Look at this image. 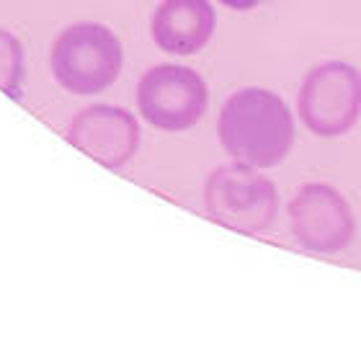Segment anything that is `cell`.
I'll list each match as a JSON object with an SVG mask.
<instances>
[{
	"label": "cell",
	"mask_w": 361,
	"mask_h": 361,
	"mask_svg": "<svg viewBox=\"0 0 361 361\" xmlns=\"http://www.w3.org/2000/svg\"><path fill=\"white\" fill-rule=\"evenodd\" d=\"M219 140L235 160L274 168L289 155L297 137L284 98L266 88H243L219 111Z\"/></svg>",
	"instance_id": "cell-1"
},
{
	"label": "cell",
	"mask_w": 361,
	"mask_h": 361,
	"mask_svg": "<svg viewBox=\"0 0 361 361\" xmlns=\"http://www.w3.org/2000/svg\"><path fill=\"white\" fill-rule=\"evenodd\" d=\"M204 207L219 225L245 235L269 230L276 219L279 194L274 180L248 163H225L214 168L204 186Z\"/></svg>",
	"instance_id": "cell-2"
},
{
	"label": "cell",
	"mask_w": 361,
	"mask_h": 361,
	"mask_svg": "<svg viewBox=\"0 0 361 361\" xmlns=\"http://www.w3.org/2000/svg\"><path fill=\"white\" fill-rule=\"evenodd\" d=\"M121 42L101 23H75L52 47V75L75 96H96L119 78Z\"/></svg>",
	"instance_id": "cell-3"
},
{
	"label": "cell",
	"mask_w": 361,
	"mask_h": 361,
	"mask_svg": "<svg viewBox=\"0 0 361 361\" xmlns=\"http://www.w3.org/2000/svg\"><path fill=\"white\" fill-rule=\"evenodd\" d=\"M300 119L317 137H338L361 119V73L346 62H323L300 88Z\"/></svg>",
	"instance_id": "cell-4"
},
{
	"label": "cell",
	"mask_w": 361,
	"mask_h": 361,
	"mask_svg": "<svg viewBox=\"0 0 361 361\" xmlns=\"http://www.w3.org/2000/svg\"><path fill=\"white\" fill-rule=\"evenodd\" d=\"M209 104L204 78L183 65H158L137 85V106L142 119L163 132H183L202 121Z\"/></svg>",
	"instance_id": "cell-5"
},
{
	"label": "cell",
	"mask_w": 361,
	"mask_h": 361,
	"mask_svg": "<svg viewBox=\"0 0 361 361\" xmlns=\"http://www.w3.org/2000/svg\"><path fill=\"white\" fill-rule=\"evenodd\" d=\"M289 225L305 250L338 253L354 240L356 222L341 191L328 183L312 180L294 194L289 202Z\"/></svg>",
	"instance_id": "cell-6"
},
{
	"label": "cell",
	"mask_w": 361,
	"mask_h": 361,
	"mask_svg": "<svg viewBox=\"0 0 361 361\" xmlns=\"http://www.w3.org/2000/svg\"><path fill=\"white\" fill-rule=\"evenodd\" d=\"M68 140L101 166L121 168L140 147V124L119 106H88L73 119Z\"/></svg>",
	"instance_id": "cell-7"
},
{
	"label": "cell",
	"mask_w": 361,
	"mask_h": 361,
	"mask_svg": "<svg viewBox=\"0 0 361 361\" xmlns=\"http://www.w3.org/2000/svg\"><path fill=\"white\" fill-rule=\"evenodd\" d=\"M209 0H163L152 16V39L168 54H196L214 34Z\"/></svg>",
	"instance_id": "cell-8"
},
{
	"label": "cell",
	"mask_w": 361,
	"mask_h": 361,
	"mask_svg": "<svg viewBox=\"0 0 361 361\" xmlns=\"http://www.w3.org/2000/svg\"><path fill=\"white\" fill-rule=\"evenodd\" d=\"M26 65H23V47L21 42L0 29V90L11 98H21Z\"/></svg>",
	"instance_id": "cell-9"
},
{
	"label": "cell",
	"mask_w": 361,
	"mask_h": 361,
	"mask_svg": "<svg viewBox=\"0 0 361 361\" xmlns=\"http://www.w3.org/2000/svg\"><path fill=\"white\" fill-rule=\"evenodd\" d=\"M219 3L227 8H233V11H250V8L261 6L264 0H219Z\"/></svg>",
	"instance_id": "cell-10"
}]
</instances>
